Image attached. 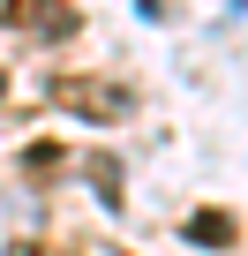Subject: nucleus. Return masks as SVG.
I'll return each mask as SVG.
<instances>
[{"instance_id":"obj_1","label":"nucleus","mask_w":248,"mask_h":256,"mask_svg":"<svg viewBox=\"0 0 248 256\" xmlns=\"http://www.w3.org/2000/svg\"><path fill=\"white\" fill-rule=\"evenodd\" d=\"M60 106H75L90 120H120V113H128V90H120V83H98V76H68L60 83Z\"/></svg>"},{"instance_id":"obj_2","label":"nucleus","mask_w":248,"mask_h":256,"mask_svg":"<svg viewBox=\"0 0 248 256\" xmlns=\"http://www.w3.org/2000/svg\"><path fill=\"white\" fill-rule=\"evenodd\" d=\"M196 241H203V248H226V241H233V226H226L218 211H196Z\"/></svg>"},{"instance_id":"obj_3","label":"nucleus","mask_w":248,"mask_h":256,"mask_svg":"<svg viewBox=\"0 0 248 256\" xmlns=\"http://www.w3.org/2000/svg\"><path fill=\"white\" fill-rule=\"evenodd\" d=\"M0 98H8V76H0Z\"/></svg>"}]
</instances>
